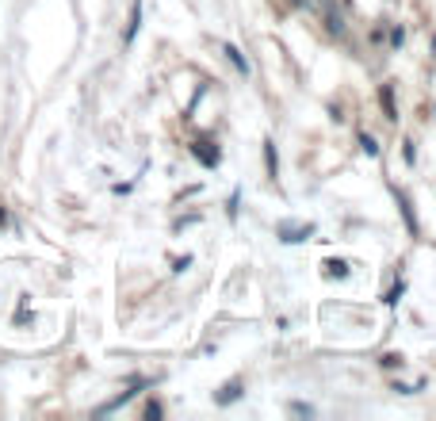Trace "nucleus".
I'll return each mask as SVG.
<instances>
[{"mask_svg": "<svg viewBox=\"0 0 436 421\" xmlns=\"http://www.w3.org/2000/svg\"><path fill=\"white\" fill-rule=\"evenodd\" d=\"M310 234H314L310 223H298V226H287V223H283L280 226V241H287V245H291V241H306Z\"/></svg>", "mask_w": 436, "mask_h": 421, "instance_id": "f257e3e1", "label": "nucleus"}, {"mask_svg": "<svg viewBox=\"0 0 436 421\" xmlns=\"http://www.w3.org/2000/svg\"><path fill=\"white\" fill-rule=\"evenodd\" d=\"M191 153H196L199 157V161H203V165H218V149H214L211 146V142H196V146H191Z\"/></svg>", "mask_w": 436, "mask_h": 421, "instance_id": "f03ea898", "label": "nucleus"}, {"mask_svg": "<svg viewBox=\"0 0 436 421\" xmlns=\"http://www.w3.org/2000/svg\"><path fill=\"white\" fill-rule=\"evenodd\" d=\"M238 398H241V387H238V383H226V387L218 391V395H214V402L226 406V402H238Z\"/></svg>", "mask_w": 436, "mask_h": 421, "instance_id": "7ed1b4c3", "label": "nucleus"}, {"mask_svg": "<svg viewBox=\"0 0 436 421\" xmlns=\"http://www.w3.org/2000/svg\"><path fill=\"white\" fill-rule=\"evenodd\" d=\"M325 276H330V280H345L348 265H345V261H325Z\"/></svg>", "mask_w": 436, "mask_h": 421, "instance_id": "20e7f679", "label": "nucleus"}, {"mask_svg": "<svg viewBox=\"0 0 436 421\" xmlns=\"http://www.w3.org/2000/svg\"><path fill=\"white\" fill-rule=\"evenodd\" d=\"M138 24H142V0H134V8H131V27H126V42L138 35Z\"/></svg>", "mask_w": 436, "mask_h": 421, "instance_id": "39448f33", "label": "nucleus"}, {"mask_svg": "<svg viewBox=\"0 0 436 421\" xmlns=\"http://www.w3.org/2000/svg\"><path fill=\"white\" fill-rule=\"evenodd\" d=\"M226 58H230V62H234V66H238V69H241V73H249V62H245V58H241V50H238V46H226Z\"/></svg>", "mask_w": 436, "mask_h": 421, "instance_id": "423d86ee", "label": "nucleus"}, {"mask_svg": "<svg viewBox=\"0 0 436 421\" xmlns=\"http://www.w3.org/2000/svg\"><path fill=\"white\" fill-rule=\"evenodd\" d=\"M264 153H268V173L276 176V149H272V142H264Z\"/></svg>", "mask_w": 436, "mask_h": 421, "instance_id": "0eeeda50", "label": "nucleus"}, {"mask_svg": "<svg viewBox=\"0 0 436 421\" xmlns=\"http://www.w3.org/2000/svg\"><path fill=\"white\" fill-rule=\"evenodd\" d=\"M383 100H387V111H390V119H398V111H395V92H390V88H383Z\"/></svg>", "mask_w": 436, "mask_h": 421, "instance_id": "6e6552de", "label": "nucleus"}, {"mask_svg": "<svg viewBox=\"0 0 436 421\" xmlns=\"http://www.w3.org/2000/svg\"><path fill=\"white\" fill-rule=\"evenodd\" d=\"M360 142H363V149H368V153H379V146L371 142V134H360Z\"/></svg>", "mask_w": 436, "mask_h": 421, "instance_id": "1a4fd4ad", "label": "nucleus"}, {"mask_svg": "<svg viewBox=\"0 0 436 421\" xmlns=\"http://www.w3.org/2000/svg\"><path fill=\"white\" fill-rule=\"evenodd\" d=\"M4 223H8V215H4V211H0V226H4Z\"/></svg>", "mask_w": 436, "mask_h": 421, "instance_id": "9d476101", "label": "nucleus"}, {"mask_svg": "<svg viewBox=\"0 0 436 421\" xmlns=\"http://www.w3.org/2000/svg\"><path fill=\"white\" fill-rule=\"evenodd\" d=\"M291 4H295V8H303V0H291Z\"/></svg>", "mask_w": 436, "mask_h": 421, "instance_id": "9b49d317", "label": "nucleus"}]
</instances>
